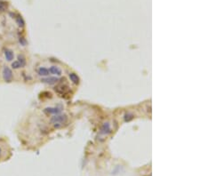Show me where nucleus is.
<instances>
[{"mask_svg": "<svg viewBox=\"0 0 200 176\" xmlns=\"http://www.w3.org/2000/svg\"><path fill=\"white\" fill-rule=\"evenodd\" d=\"M111 133V126H110V124L109 122H106L102 125L101 128H100V134H103V135H109V134Z\"/></svg>", "mask_w": 200, "mask_h": 176, "instance_id": "20e7f679", "label": "nucleus"}, {"mask_svg": "<svg viewBox=\"0 0 200 176\" xmlns=\"http://www.w3.org/2000/svg\"><path fill=\"white\" fill-rule=\"evenodd\" d=\"M41 81L47 85H55L59 82V78L56 76H50V77H46V78H42Z\"/></svg>", "mask_w": 200, "mask_h": 176, "instance_id": "39448f33", "label": "nucleus"}, {"mask_svg": "<svg viewBox=\"0 0 200 176\" xmlns=\"http://www.w3.org/2000/svg\"><path fill=\"white\" fill-rule=\"evenodd\" d=\"M4 57L8 62H11L14 58V53L12 50L10 49H4Z\"/></svg>", "mask_w": 200, "mask_h": 176, "instance_id": "0eeeda50", "label": "nucleus"}, {"mask_svg": "<svg viewBox=\"0 0 200 176\" xmlns=\"http://www.w3.org/2000/svg\"><path fill=\"white\" fill-rule=\"evenodd\" d=\"M37 74L41 76H48L50 75L49 70L45 67H39L37 70Z\"/></svg>", "mask_w": 200, "mask_h": 176, "instance_id": "6e6552de", "label": "nucleus"}, {"mask_svg": "<svg viewBox=\"0 0 200 176\" xmlns=\"http://www.w3.org/2000/svg\"><path fill=\"white\" fill-rule=\"evenodd\" d=\"M68 76H69L70 81H71L73 84L77 85V84L79 83V80H80V79H79V76H78L76 73H69Z\"/></svg>", "mask_w": 200, "mask_h": 176, "instance_id": "1a4fd4ad", "label": "nucleus"}, {"mask_svg": "<svg viewBox=\"0 0 200 176\" xmlns=\"http://www.w3.org/2000/svg\"><path fill=\"white\" fill-rule=\"evenodd\" d=\"M49 70V72H50V74H52V75H54V76H61L62 74V69L61 68H59L58 66H51L50 67V69H48Z\"/></svg>", "mask_w": 200, "mask_h": 176, "instance_id": "423d86ee", "label": "nucleus"}, {"mask_svg": "<svg viewBox=\"0 0 200 176\" xmlns=\"http://www.w3.org/2000/svg\"><path fill=\"white\" fill-rule=\"evenodd\" d=\"M50 121L54 125V128L59 129V128H62L63 126H65L68 123V117L66 114H58V115H54V117H52Z\"/></svg>", "mask_w": 200, "mask_h": 176, "instance_id": "f257e3e1", "label": "nucleus"}, {"mask_svg": "<svg viewBox=\"0 0 200 176\" xmlns=\"http://www.w3.org/2000/svg\"><path fill=\"white\" fill-rule=\"evenodd\" d=\"M2 75H3V78L5 82H7V83L12 82V80L13 78V71L9 67H4L3 71H2Z\"/></svg>", "mask_w": 200, "mask_h": 176, "instance_id": "f03ea898", "label": "nucleus"}, {"mask_svg": "<svg viewBox=\"0 0 200 176\" xmlns=\"http://www.w3.org/2000/svg\"><path fill=\"white\" fill-rule=\"evenodd\" d=\"M15 19H16V22H17V24H18L19 27H23L24 26V21H23V19H22V16L18 15Z\"/></svg>", "mask_w": 200, "mask_h": 176, "instance_id": "9b49d317", "label": "nucleus"}, {"mask_svg": "<svg viewBox=\"0 0 200 176\" xmlns=\"http://www.w3.org/2000/svg\"><path fill=\"white\" fill-rule=\"evenodd\" d=\"M133 117H134V115H133V113H131V112H127V113L125 115V120H126V122L131 121L132 119H133Z\"/></svg>", "mask_w": 200, "mask_h": 176, "instance_id": "f8f14e48", "label": "nucleus"}, {"mask_svg": "<svg viewBox=\"0 0 200 176\" xmlns=\"http://www.w3.org/2000/svg\"><path fill=\"white\" fill-rule=\"evenodd\" d=\"M7 8V3L0 0V12H4Z\"/></svg>", "mask_w": 200, "mask_h": 176, "instance_id": "ddd939ff", "label": "nucleus"}, {"mask_svg": "<svg viewBox=\"0 0 200 176\" xmlns=\"http://www.w3.org/2000/svg\"><path fill=\"white\" fill-rule=\"evenodd\" d=\"M62 106H57V107H48V108H45L44 109V113L46 114V115H58L62 112Z\"/></svg>", "mask_w": 200, "mask_h": 176, "instance_id": "7ed1b4c3", "label": "nucleus"}, {"mask_svg": "<svg viewBox=\"0 0 200 176\" xmlns=\"http://www.w3.org/2000/svg\"><path fill=\"white\" fill-rule=\"evenodd\" d=\"M12 67H13V69H14V70H18V69H20V68H22V65H21V63H20L18 61L13 62L12 63Z\"/></svg>", "mask_w": 200, "mask_h": 176, "instance_id": "4468645a", "label": "nucleus"}, {"mask_svg": "<svg viewBox=\"0 0 200 176\" xmlns=\"http://www.w3.org/2000/svg\"><path fill=\"white\" fill-rule=\"evenodd\" d=\"M1 151H2V150H1V148H0V154H1Z\"/></svg>", "mask_w": 200, "mask_h": 176, "instance_id": "2eb2a0df", "label": "nucleus"}, {"mask_svg": "<svg viewBox=\"0 0 200 176\" xmlns=\"http://www.w3.org/2000/svg\"><path fill=\"white\" fill-rule=\"evenodd\" d=\"M18 62L21 63V65H22V68L26 65V59H25V57H24L23 55H22V54H20V55L18 56Z\"/></svg>", "mask_w": 200, "mask_h": 176, "instance_id": "9d476101", "label": "nucleus"}]
</instances>
